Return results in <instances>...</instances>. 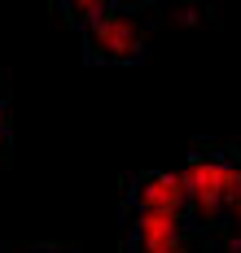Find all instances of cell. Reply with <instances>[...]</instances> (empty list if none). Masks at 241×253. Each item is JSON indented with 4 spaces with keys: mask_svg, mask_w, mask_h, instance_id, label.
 Wrapping results in <instances>:
<instances>
[{
    "mask_svg": "<svg viewBox=\"0 0 241 253\" xmlns=\"http://www.w3.org/2000/svg\"><path fill=\"white\" fill-rule=\"evenodd\" d=\"M188 192V218L224 249V214L241 192V144H197L180 166Z\"/></svg>",
    "mask_w": 241,
    "mask_h": 253,
    "instance_id": "6da1fadb",
    "label": "cell"
},
{
    "mask_svg": "<svg viewBox=\"0 0 241 253\" xmlns=\"http://www.w3.org/2000/svg\"><path fill=\"white\" fill-rule=\"evenodd\" d=\"M154 26H158V4H149V0H110L83 26V48H88L92 61L127 66L145 52Z\"/></svg>",
    "mask_w": 241,
    "mask_h": 253,
    "instance_id": "7a4b0ae2",
    "label": "cell"
},
{
    "mask_svg": "<svg viewBox=\"0 0 241 253\" xmlns=\"http://www.w3.org/2000/svg\"><path fill=\"white\" fill-rule=\"evenodd\" d=\"M123 210H184L188 214V192L180 170H149L136 175L127 188V205Z\"/></svg>",
    "mask_w": 241,
    "mask_h": 253,
    "instance_id": "3957f363",
    "label": "cell"
},
{
    "mask_svg": "<svg viewBox=\"0 0 241 253\" xmlns=\"http://www.w3.org/2000/svg\"><path fill=\"white\" fill-rule=\"evenodd\" d=\"M110 0H57V9H61V18H66V22L70 26H88L92 22V18H97V13H101V9H106Z\"/></svg>",
    "mask_w": 241,
    "mask_h": 253,
    "instance_id": "277c9868",
    "label": "cell"
},
{
    "mask_svg": "<svg viewBox=\"0 0 241 253\" xmlns=\"http://www.w3.org/2000/svg\"><path fill=\"white\" fill-rule=\"evenodd\" d=\"M224 249L241 253V192L228 201V214H224Z\"/></svg>",
    "mask_w": 241,
    "mask_h": 253,
    "instance_id": "5b68a950",
    "label": "cell"
}]
</instances>
